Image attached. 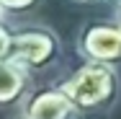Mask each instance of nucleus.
Segmentation results:
<instances>
[{
    "instance_id": "obj_1",
    "label": "nucleus",
    "mask_w": 121,
    "mask_h": 119,
    "mask_svg": "<svg viewBox=\"0 0 121 119\" xmlns=\"http://www.w3.org/2000/svg\"><path fill=\"white\" fill-rule=\"evenodd\" d=\"M59 86L72 98L80 114L106 111L119 101L121 93V78L113 62H98V60H85Z\"/></svg>"
},
{
    "instance_id": "obj_2",
    "label": "nucleus",
    "mask_w": 121,
    "mask_h": 119,
    "mask_svg": "<svg viewBox=\"0 0 121 119\" xmlns=\"http://www.w3.org/2000/svg\"><path fill=\"white\" fill-rule=\"evenodd\" d=\"M59 57V36L47 26H23L13 29L10 60L23 65L28 72L44 70Z\"/></svg>"
},
{
    "instance_id": "obj_3",
    "label": "nucleus",
    "mask_w": 121,
    "mask_h": 119,
    "mask_svg": "<svg viewBox=\"0 0 121 119\" xmlns=\"http://www.w3.org/2000/svg\"><path fill=\"white\" fill-rule=\"evenodd\" d=\"M77 54L82 60L119 62L121 60V24L119 21H88L77 31Z\"/></svg>"
},
{
    "instance_id": "obj_4",
    "label": "nucleus",
    "mask_w": 121,
    "mask_h": 119,
    "mask_svg": "<svg viewBox=\"0 0 121 119\" xmlns=\"http://www.w3.org/2000/svg\"><path fill=\"white\" fill-rule=\"evenodd\" d=\"M23 114L31 119H77V106L62 86H44L26 96Z\"/></svg>"
},
{
    "instance_id": "obj_5",
    "label": "nucleus",
    "mask_w": 121,
    "mask_h": 119,
    "mask_svg": "<svg viewBox=\"0 0 121 119\" xmlns=\"http://www.w3.org/2000/svg\"><path fill=\"white\" fill-rule=\"evenodd\" d=\"M28 88V70L16 60L0 62V106H10L21 101Z\"/></svg>"
},
{
    "instance_id": "obj_6",
    "label": "nucleus",
    "mask_w": 121,
    "mask_h": 119,
    "mask_svg": "<svg viewBox=\"0 0 121 119\" xmlns=\"http://www.w3.org/2000/svg\"><path fill=\"white\" fill-rule=\"evenodd\" d=\"M10 49H13V29L0 21V62L10 60Z\"/></svg>"
},
{
    "instance_id": "obj_7",
    "label": "nucleus",
    "mask_w": 121,
    "mask_h": 119,
    "mask_svg": "<svg viewBox=\"0 0 121 119\" xmlns=\"http://www.w3.org/2000/svg\"><path fill=\"white\" fill-rule=\"evenodd\" d=\"M39 0H0V5H3V10L5 13H23L28 8H34Z\"/></svg>"
},
{
    "instance_id": "obj_8",
    "label": "nucleus",
    "mask_w": 121,
    "mask_h": 119,
    "mask_svg": "<svg viewBox=\"0 0 121 119\" xmlns=\"http://www.w3.org/2000/svg\"><path fill=\"white\" fill-rule=\"evenodd\" d=\"M116 21L121 24V3H119V8H116Z\"/></svg>"
},
{
    "instance_id": "obj_9",
    "label": "nucleus",
    "mask_w": 121,
    "mask_h": 119,
    "mask_svg": "<svg viewBox=\"0 0 121 119\" xmlns=\"http://www.w3.org/2000/svg\"><path fill=\"white\" fill-rule=\"evenodd\" d=\"M72 3H100V0H72Z\"/></svg>"
},
{
    "instance_id": "obj_10",
    "label": "nucleus",
    "mask_w": 121,
    "mask_h": 119,
    "mask_svg": "<svg viewBox=\"0 0 121 119\" xmlns=\"http://www.w3.org/2000/svg\"><path fill=\"white\" fill-rule=\"evenodd\" d=\"M16 119H31V117H28V114H23V111H21V114H18V117H16Z\"/></svg>"
},
{
    "instance_id": "obj_11",
    "label": "nucleus",
    "mask_w": 121,
    "mask_h": 119,
    "mask_svg": "<svg viewBox=\"0 0 121 119\" xmlns=\"http://www.w3.org/2000/svg\"><path fill=\"white\" fill-rule=\"evenodd\" d=\"M0 21H5V10H3V5H0Z\"/></svg>"
},
{
    "instance_id": "obj_12",
    "label": "nucleus",
    "mask_w": 121,
    "mask_h": 119,
    "mask_svg": "<svg viewBox=\"0 0 121 119\" xmlns=\"http://www.w3.org/2000/svg\"><path fill=\"white\" fill-rule=\"evenodd\" d=\"M113 3H121V0H113Z\"/></svg>"
}]
</instances>
